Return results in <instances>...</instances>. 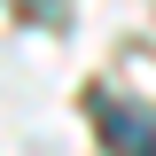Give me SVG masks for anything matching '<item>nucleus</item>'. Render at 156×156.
Returning a JSON list of instances; mask_svg holds the SVG:
<instances>
[{"mask_svg":"<svg viewBox=\"0 0 156 156\" xmlns=\"http://www.w3.org/2000/svg\"><path fill=\"white\" fill-rule=\"evenodd\" d=\"M94 125H101V140H109V156H156V109H140V101L101 94Z\"/></svg>","mask_w":156,"mask_h":156,"instance_id":"obj_1","label":"nucleus"}]
</instances>
